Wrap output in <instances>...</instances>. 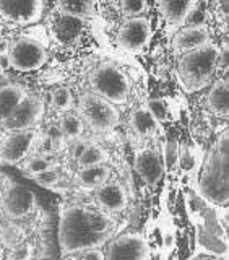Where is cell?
<instances>
[{
	"label": "cell",
	"mask_w": 229,
	"mask_h": 260,
	"mask_svg": "<svg viewBox=\"0 0 229 260\" xmlns=\"http://www.w3.org/2000/svg\"><path fill=\"white\" fill-rule=\"evenodd\" d=\"M112 218L104 210L86 205H69L60 211L57 241L60 255L67 257L85 249H96L106 244L114 233Z\"/></svg>",
	"instance_id": "6da1fadb"
},
{
	"label": "cell",
	"mask_w": 229,
	"mask_h": 260,
	"mask_svg": "<svg viewBox=\"0 0 229 260\" xmlns=\"http://www.w3.org/2000/svg\"><path fill=\"white\" fill-rule=\"evenodd\" d=\"M200 193L208 202L226 205L229 200V132L224 130L211 148L199 181Z\"/></svg>",
	"instance_id": "7a4b0ae2"
},
{
	"label": "cell",
	"mask_w": 229,
	"mask_h": 260,
	"mask_svg": "<svg viewBox=\"0 0 229 260\" xmlns=\"http://www.w3.org/2000/svg\"><path fill=\"white\" fill-rule=\"evenodd\" d=\"M218 54L219 51L210 43L184 52L179 60V78L182 86L189 93L205 88L218 70Z\"/></svg>",
	"instance_id": "3957f363"
},
{
	"label": "cell",
	"mask_w": 229,
	"mask_h": 260,
	"mask_svg": "<svg viewBox=\"0 0 229 260\" xmlns=\"http://www.w3.org/2000/svg\"><path fill=\"white\" fill-rule=\"evenodd\" d=\"M93 93L106 98L114 104H124L128 100L132 83L130 78L119 67L112 63L100 65L89 77Z\"/></svg>",
	"instance_id": "277c9868"
},
{
	"label": "cell",
	"mask_w": 229,
	"mask_h": 260,
	"mask_svg": "<svg viewBox=\"0 0 229 260\" xmlns=\"http://www.w3.org/2000/svg\"><path fill=\"white\" fill-rule=\"evenodd\" d=\"M80 119L94 132H109L119 124V111L116 104L96 93H85L78 101Z\"/></svg>",
	"instance_id": "5b68a950"
},
{
	"label": "cell",
	"mask_w": 229,
	"mask_h": 260,
	"mask_svg": "<svg viewBox=\"0 0 229 260\" xmlns=\"http://www.w3.org/2000/svg\"><path fill=\"white\" fill-rule=\"evenodd\" d=\"M0 208L8 219H21L36 208V197L26 185L7 181L0 195Z\"/></svg>",
	"instance_id": "8992f818"
},
{
	"label": "cell",
	"mask_w": 229,
	"mask_h": 260,
	"mask_svg": "<svg viewBox=\"0 0 229 260\" xmlns=\"http://www.w3.org/2000/svg\"><path fill=\"white\" fill-rule=\"evenodd\" d=\"M47 60L46 49L38 41L29 38H18L10 44L8 63L18 72H31L41 69Z\"/></svg>",
	"instance_id": "52a82bcc"
},
{
	"label": "cell",
	"mask_w": 229,
	"mask_h": 260,
	"mask_svg": "<svg viewBox=\"0 0 229 260\" xmlns=\"http://www.w3.org/2000/svg\"><path fill=\"white\" fill-rule=\"evenodd\" d=\"M44 111H46L44 103L41 101L39 98L28 94L0 125H2L7 132L32 128L41 119H43Z\"/></svg>",
	"instance_id": "ba28073f"
},
{
	"label": "cell",
	"mask_w": 229,
	"mask_h": 260,
	"mask_svg": "<svg viewBox=\"0 0 229 260\" xmlns=\"http://www.w3.org/2000/svg\"><path fill=\"white\" fill-rule=\"evenodd\" d=\"M36 137V130L32 128L7 132V135L0 142V162L16 165V162L24 159L29 153L31 146L35 145Z\"/></svg>",
	"instance_id": "9c48e42d"
},
{
	"label": "cell",
	"mask_w": 229,
	"mask_h": 260,
	"mask_svg": "<svg viewBox=\"0 0 229 260\" xmlns=\"http://www.w3.org/2000/svg\"><path fill=\"white\" fill-rule=\"evenodd\" d=\"M151 36L150 21L143 16H130L119 29V46L127 52H138Z\"/></svg>",
	"instance_id": "30bf717a"
},
{
	"label": "cell",
	"mask_w": 229,
	"mask_h": 260,
	"mask_svg": "<svg viewBox=\"0 0 229 260\" xmlns=\"http://www.w3.org/2000/svg\"><path fill=\"white\" fill-rule=\"evenodd\" d=\"M104 255L108 260H117V258L142 260V258H148L151 255V252L148 242H146L143 236L138 233H132L114 239L109 244L108 252Z\"/></svg>",
	"instance_id": "8fae6325"
},
{
	"label": "cell",
	"mask_w": 229,
	"mask_h": 260,
	"mask_svg": "<svg viewBox=\"0 0 229 260\" xmlns=\"http://www.w3.org/2000/svg\"><path fill=\"white\" fill-rule=\"evenodd\" d=\"M0 15L16 24L36 23L43 15V0H0Z\"/></svg>",
	"instance_id": "7c38bea8"
},
{
	"label": "cell",
	"mask_w": 229,
	"mask_h": 260,
	"mask_svg": "<svg viewBox=\"0 0 229 260\" xmlns=\"http://www.w3.org/2000/svg\"><path fill=\"white\" fill-rule=\"evenodd\" d=\"M96 202L101 210L117 213L127 207V192L117 181H106L97 185Z\"/></svg>",
	"instance_id": "4fadbf2b"
},
{
	"label": "cell",
	"mask_w": 229,
	"mask_h": 260,
	"mask_svg": "<svg viewBox=\"0 0 229 260\" xmlns=\"http://www.w3.org/2000/svg\"><path fill=\"white\" fill-rule=\"evenodd\" d=\"M208 43L210 31L205 28V24H197V26H187L179 31L173 39V47L177 52H189Z\"/></svg>",
	"instance_id": "5bb4252c"
},
{
	"label": "cell",
	"mask_w": 229,
	"mask_h": 260,
	"mask_svg": "<svg viewBox=\"0 0 229 260\" xmlns=\"http://www.w3.org/2000/svg\"><path fill=\"white\" fill-rule=\"evenodd\" d=\"M135 171L145 182L156 184L162 176V162L156 151L140 150L135 156Z\"/></svg>",
	"instance_id": "9a60e30c"
},
{
	"label": "cell",
	"mask_w": 229,
	"mask_h": 260,
	"mask_svg": "<svg viewBox=\"0 0 229 260\" xmlns=\"http://www.w3.org/2000/svg\"><path fill=\"white\" fill-rule=\"evenodd\" d=\"M55 226L54 216L49 211H43L39 228H38V257L39 258H51L55 257Z\"/></svg>",
	"instance_id": "2e32d148"
},
{
	"label": "cell",
	"mask_w": 229,
	"mask_h": 260,
	"mask_svg": "<svg viewBox=\"0 0 229 260\" xmlns=\"http://www.w3.org/2000/svg\"><path fill=\"white\" fill-rule=\"evenodd\" d=\"M81 29H83V18L63 13L57 16L52 26V32L59 43H72V41H75L80 36Z\"/></svg>",
	"instance_id": "e0dca14e"
},
{
	"label": "cell",
	"mask_w": 229,
	"mask_h": 260,
	"mask_svg": "<svg viewBox=\"0 0 229 260\" xmlns=\"http://www.w3.org/2000/svg\"><path fill=\"white\" fill-rule=\"evenodd\" d=\"M26 96H28V89L24 86H20V85L0 86V124L10 116L13 109Z\"/></svg>",
	"instance_id": "ac0fdd59"
},
{
	"label": "cell",
	"mask_w": 229,
	"mask_h": 260,
	"mask_svg": "<svg viewBox=\"0 0 229 260\" xmlns=\"http://www.w3.org/2000/svg\"><path fill=\"white\" fill-rule=\"evenodd\" d=\"M208 108L213 111L216 116L227 117L229 114V88L227 80H218L211 86L208 93Z\"/></svg>",
	"instance_id": "d6986e66"
},
{
	"label": "cell",
	"mask_w": 229,
	"mask_h": 260,
	"mask_svg": "<svg viewBox=\"0 0 229 260\" xmlns=\"http://www.w3.org/2000/svg\"><path fill=\"white\" fill-rule=\"evenodd\" d=\"M159 12L173 24H181L190 13L192 0H158Z\"/></svg>",
	"instance_id": "ffe728a7"
},
{
	"label": "cell",
	"mask_w": 229,
	"mask_h": 260,
	"mask_svg": "<svg viewBox=\"0 0 229 260\" xmlns=\"http://www.w3.org/2000/svg\"><path fill=\"white\" fill-rule=\"evenodd\" d=\"M130 125L138 137L148 138L156 134V117L150 112V109H135L130 116Z\"/></svg>",
	"instance_id": "44dd1931"
},
{
	"label": "cell",
	"mask_w": 229,
	"mask_h": 260,
	"mask_svg": "<svg viewBox=\"0 0 229 260\" xmlns=\"http://www.w3.org/2000/svg\"><path fill=\"white\" fill-rule=\"evenodd\" d=\"M109 174L111 169L104 166V162H101V165L80 168V171L77 173V181L85 187H97L108 181Z\"/></svg>",
	"instance_id": "7402d4cb"
},
{
	"label": "cell",
	"mask_w": 229,
	"mask_h": 260,
	"mask_svg": "<svg viewBox=\"0 0 229 260\" xmlns=\"http://www.w3.org/2000/svg\"><path fill=\"white\" fill-rule=\"evenodd\" d=\"M94 2L96 0H57V8L63 15L88 18L94 12Z\"/></svg>",
	"instance_id": "603a6c76"
},
{
	"label": "cell",
	"mask_w": 229,
	"mask_h": 260,
	"mask_svg": "<svg viewBox=\"0 0 229 260\" xmlns=\"http://www.w3.org/2000/svg\"><path fill=\"white\" fill-rule=\"evenodd\" d=\"M108 161V153L100 145H88L85 151L81 153V156L77 159L80 168L85 166H93V165H101V162Z\"/></svg>",
	"instance_id": "cb8c5ba5"
},
{
	"label": "cell",
	"mask_w": 229,
	"mask_h": 260,
	"mask_svg": "<svg viewBox=\"0 0 229 260\" xmlns=\"http://www.w3.org/2000/svg\"><path fill=\"white\" fill-rule=\"evenodd\" d=\"M59 128L62 132V137L69 138V140H77L81 132H83V124H81V119L75 116V114H63Z\"/></svg>",
	"instance_id": "d4e9b609"
},
{
	"label": "cell",
	"mask_w": 229,
	"mask_h": 260,
	"mask_svg": "<svg viewBox=\"0 0 229 260\" xmlns=\"http://www.w3.org/2000/svg\"><path fill=\"white\" fill-rule=\"evenodd\" d=\"M0 241L8 247H15L20 241V231L13 226V223L7 221L2 215H0Z\"/></svg>",
	"instance_id": "484cf974"
},
{
	"label": "cell",
	"mask_w": 229,
	"mask_h": 260,
	"mask_svg": "<svg viewBox=\"0 0 229 260\" xmlns=\"http://www.w3.org/2000/svg\"><path fill=\"white\" fill-rule=\"evenodd\" d=\"M73 96L69 88H57L52 93V104L55 106V109L59 111H67L72 108Z\"/></svg>",
	"instance_id": "4316f807"
},
{
	"label": "cell",
	"mask_w": 229,
	"mask_h": 260,
	"mask_svg": "<svg viewBox=\"0 0 229 260\" xmlns=\"http://www.w3.org/2000/svg\"><path fill=\"white\" fill-rule=\"evenodd\" d=\"M49 168H52V161L49 158H46V154H39V156H32L28 161L26 169L24 171H26V174H29L32 177V176L43 173V171H46Z\"/></svg>",
	"instance_id": "83f0119b"
},
{
	"label": "cell",
	"mask_w": 229,
	"mask_h": 260,
	"mask_svg": "<svg viewBox=\"0 0 229 260\" xmlns=\"http://www.w3.org/2000/svg\"><path fill=\"white\" fill-rule=\"evenodd\" d=\"M146 0H122V13L127 18L130 16H140L145 12Z\"/></svg>",
	"instance_id": "f1b7e54d"
},
{
	"label": "cell",
	"mask_w": 229,
	"mask_h": 260,
	"mask_svg": "<svg viewBox=\"0 0 229 260\" xmlns=\"http://www.w3.org/2000/svg\"><path fill=\"white\" fill-rule=\"evenodd\" d=\"M32 179H35V182H38L39 185H43V187H54L57 182H59L60 176L54 168H49V169L43 171V173L32 176Z\"/></svg>",
	"instance_id": "f546056e"
},
{
	"label": "cell",
	"mask_w": 229,
	"mask_h": 260,
	"mask_svg": "<svg viewBox=\"0 0 229 260\" xmlns=\"http://www.w3.org/2000/svg\"><path fill=\"white\" fill-rule=\"evenodd\" d=\"M67 257H75V258H85V260H104L106 255L104 252L100 250V247L96 249H85V250H80V252H75V254H70Z\"/></svg>",
	"instance_id": "4dcf8cb0"
},
{
	"label": "cell",
	"mask_w": 229,
	"mask_h": 260,
	"mask_svg": "<svg viewBox=\"0 0 229 260\" xmlns=\"http://www.w3.org/2000/svg\"><path fill=\"white\" fill-rule=\"evenodd\" d=\"M150 112L153 114L154 117H156V120L158 119H165V116H166V106H165V103L153 100L150 103Z\"/></svg>",
	"instance_id": "1f68e13d"
},
{
	"label": "cell",
	"mask_w": 229,
	"mask_h": 260,
	"mask_svg": "<svg viewBox=\"0 0 229 260\" xmlns=\"http://www.w3.org/2000/svg\"><path fill=\"white\" fill-rule=\"evenodd\" d=\"M88 146L86 142H75V145H73V148H72V154H73V158L78 159L81 156V153L85 151V148Z\"/></svg>",
	"instance_id": "d6a6232c"
},
{
	"label": "cell",
	"mask_w": 229,
	"mask_h": 260,
	"mask_svg": "<svg viewBox=\"0 0 229 260\" xmlns=\"http://www.w3.org/2000/svg\"><path fill=\"white\" fill-rule=\"evenodd\" d=\"M227 59H229V52H227V47L223 49L221 54H218V67H223V69H227Z\"/></svg>",
	"instance_id": "836d02e7"
},
{
	"label": "cell",
	"mask_w": 229,
	"mask_h": 260,
	"mask_svg": "<svg viewBox=\"0 0 229 260\" xmlns=\"http://www.w3.org/2000/svg\"><path fill=\"white\" fill-rule=\"evenodd\" d=\"M216 5H218V10L223 13L224 18H227V13H229V0H216Z\"/></svg>",
	"instance_id": "e575fe53"
},
{
	"label": "cell",
	"mask_w": 229,
	"mask_h": 260,
	"mask_svg": "<svg viewBox=\"0 0 229 260\" xmlns=\"http://www.w3.org/2000/svg\"><path fill=\"white\" fill-rule=\"evenodd\" d=\"M47 137L49 138H52V140L57 143L62 138V132H60V128H57V127H51L49 128V132H47Z\"/></svg>",
	"instance_id": "d590c367"
},
{
	"label": "cell",
	"mask_w": 229,
	"mask_h": 260,
	"mask_svg": "<svg viewBox=\"0 0 229 260\" xmlns=\"http://www.w3.org/2000/svg\"><path fill=\"white\" fill-rule=\"evenodd\" d=\"M10 41L5 38H0V55H8V51H10Z\"/></svg>",
	"instance_id": "8d00e7d4"
},
{
	"label": "cell",
	"mask_w": 229,
	"mask_h": 260,
	"mask_svg": "<svg viewBox=\"0 0 229 260\" xmlns=\"http://www.w3.org/2000/svg\"><path fill=\"white\" fill-rule=\"evenodd\" d=\"M0 20H4V18H2V15H0Z\"/></svg>",
	"instance_id": "74e56055"
}]
</instances>
